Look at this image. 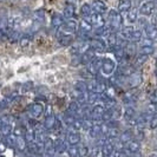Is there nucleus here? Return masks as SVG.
<instances>
[{"label":"nucleus","instance_id":"nucleus-1","mask_svg":"<svg viewBox=\"0 0 157 157\" xmlns=\"http://www.w3.org/2000/svg\"><path fill=\"white\" fill-rule=\"evenodd\" d=\"M109 23H110V27L113 32L119 31L122 29V25H123V19L121 13H118L116 10H110L109 12Z\"/></svg>","mask_w":157,"mask_h":157},{"label":"nucleus","instance_id":"nucleus-2","mask_svg":"<svg viewBox=\"0 0 157 157\" xmlns=\"http://www.w3.org/2000/svg\"><path fill=\"white\" fill-rule=\"evenodd\" d=\"M142 82H143L142 73L136 70H135L134 72H131V73L125 78V84L130 87V89H137V87L142 84Z\"/></svg>","mask_w":157,"mask_h":157},{"label":"nucleus","instance_id":"nucleus-3","mask_svg":"<svg viewBox=\"0 0 157 157\" xmlns=\"http://www.w3.org/2000/svg\"><path fill=\"white\" fill-rule=\"evenodd\" d=\"M78 30H79V37H80V40H89L90 39V36H91V32H92V26L91 24L89 23L87 20L83 19L82 23L79 24L78 26Z\"/></svg>","mask_w":157,"mask_h":157},{"label":"nucleus","instance_id":"nucleus-4","mask_svg":"<svg viewBox=\"0 0 157 157\" xmlns=\"http://www.w3.org/2000/svg\"><path fill=\"white\" fill-rule=\"evenodd\" d=\"M155 11V1L154 0H145L142 2L137 12L143 17H150Z\"/></svg>","mask_w":157,"mask_h":157},{"label":"nucleus","instance_id":"nucleus-5","mask_svg":"<svg viewBox=\"0 0 157 157\" xmlns=\"http://www.w3.org/2000/svg\"><path fill=\"white\" fill-rule=\"evenodd\" d=\"M116 70V63L110 59V58H104L102 59V65H101V71L104 76H111Z\"/></svg>","mask_w":157,"mask_h":157},{"label":"nucleus","instance_id":"nucleus-6","mask_svg":"<svg viewBox=\"0 0 157 157\" xmlns=\"http://www.w3.org/2000/svg\"><path fill=\"white\" fill-rule=\"evenodd\" d=\"M87 48H90L87 41L79 40V41H76V43H72V46H71V55L79 56V55H82L83 52H85Z\"/></svg>","mask_w":157,"mask_h":157},{"label":"nucleus","instance_id":"nucleus-7","mask_svg":"<svg viewBox=\"0 0 157 157\" xmlns=\"http://www.w3.org/2000/svg\"><path fill=\"white\" fill-rule=\"evenodd\" d=\"M89 23L91 24L92 29H98V27H104L105 24H106V20L105 18L99 14V13H92L91 16L89 17Z\"/></svg>","mask_w":157,"mask_h":157},{"label":"nucleus","instance_id":"nucleus-8","mask_svg":"<svg viewBox=\"0 0 157 157\" xmlns=\"http://www.w3.org/2000/svg\"><path fill=\"white\" fill-rule=\"evenodd\" d=\"M60 27H62V31L64 33L73 34V33H76V32L78 31V23L75 19H67Z\"/></svg>","mask_w":157,"mask_h":157},{"label":"nucleus","instance_id":"nucleus-9","mask_svg":"<svg viewBox=\"0 0 157 157\" xmlns=\"http://www.w3.org/2000/svg\"><path fill=\"white\" fill-rule=\"evenodd\" d=\"M87 44H89V47L91 50H94V52H104V50L106 47L103 39L101 38H90L87 40Z\"/></svg>","mask_w":157,"mask_h":157},{"label":"nucleus","instance_id":"nucleus-10","mask_svg":"<svg viewBox=\"0 0 157 157\" xmlns=\"http://www.w3.org/2000/svg\"><path fill=\"white\" fill-rule=\"evenodd\" d=\"M140 150H141V143L138 141H136V140H131V141H129L124 145L123 151H124V154L128 156V155L134 154V152H140Z\"/></svg>","mask_w":157,"mask_h":157},{"label":"nucleus","instance_id":"nucleus-11","mask_svg":"<svg viewBox=\"0 0 157 157\" xmlns=\"http://www.w3.org/2000/svg\"><path fill=\"white\" fill-rule=\"evenodd\" d=\"M104 111H105V108L103 106L102 104H96V105H94V108L90 110V118L94 122H98V121L102 119Z\"/></svg>","mask_w":157,"mask_h":157},{"label":"nucleus","instance_id":"nucleus-12","mask_svg":"<svg viewBox=\"0 0 157 157\" xmlns=\"http://www.w3.org/2000/svg\"><path fill=\"white\" fill-rule=\"evenodd\" d=\"M138 96L140 92H137L136 89H130V91H128L123 94V103H125L126 105H130V104H134L137 99H138Z\"/></svg>","mask_w":157,"mask_h":157},{"label":"nucleus","instance_id":"nucleus-13","mask_svg":"<svg viewBox=\"0 0 157 157\" xmlns=\"http://www.w3.org/2000/svg\"><path fill=\"white\" fill-rule=\"evenodd\" d=\"M96 58V52L91 48H87L85 52H83L82 55H79V60L80 65H87Z\"/></svg>","mask_w":157,"mask_h":157},{"label":"nucleus","instance_id":"nucleus-14","mask_svg":"<svg viewBox=\"0 0 157 157\" xmlns=\"http://www.w3.org/2000/svg\"><path fill=\"white\" fill-rule=\"evenodd\" d=\"M101 65H102V59H99V58L96 57L91 63L86 65V70L90 72V75L92 77H94V76H97L98 71L101 70Z\"/></svg>","mask_w":157,"mask_h":157},{"label":"nucleus","instance_id":"nucleus-15","mask_svg":"<svg viewBox=\"0 0 157 157\" xmlns=\"http://www.w3.org/2000/svg\"><path fill=\"white\" fill-rule=\"evenodd\" d=\"M91 6V10L94 13H99V14H103L104 12L108 11V6L106 4L102 1V0H94L92 4L90 5Z\"/></svg>","mask_w":157,"mask_h":157},{"label":"nucleus","instance_id":"nucleus-16","mask_svg":"<svg viewBox=\"0 0 157 157\" xmlns=\"http://www.w3.org/2000/svg\"><path fill=\"white\" fill-rule=\"evenodd\" d=\"M29 112L31 113L32 118H38L43 115L44 112V105L40 104V103H33L31 106H30V110Z\"/></svg>","mask_w":157,"mask_h":157},{"label":"nucleus","instance_id":"nucleus-17","mask_svg":"<svg viewBox=\"0 0 157 157\" xmlns=\"http://www.w3.org/2000/svg\"><path fill=\"white\" fill-rule=\"evenodd\" d=\"M108 125H109V129H108V131H106V138L108 140H112V141H115V140H118V137H119V135H121V130L118 129L116 125H111L108 123Z\"/></svg>","mask_w":157,"mask_h":157},{"label":"nucleus","instance_id":"nucleus-18","mask_svg":"<svg viewBox=\"0 0 157 157\" xmlns=\"http://www.w3.org/2000/svg\"><path fill=\"white\" fill-rule=\"evenodd\" d=\"M58 41H59V44L62 46H71V44L73 43V37H72V34L62 32L58 36Z\"/></svg>","mask_w":157,"mask_h":157},{"label":"nucleus","instance_id":"nucleus-19","mask_svg":"<svg viewBox=\"0 0 157 157\" xmlns=\"http://www.w3.org/2000/svg\"><path fill=\"white\" fill-rule=\"evenodd\" d=\"M66 141H67V143L70 145H77L79 142H80V134H79L78 131L72 130L66 136Z\"/></svg>","mask_w":157,"mask_h":157},{"label":"nucleus","instance_id":"nucleus-20","mask_svg":"<svg viewBox=\"0 0 157 157\" xmlns=\"http://www.w3.org/2000/svg\"><path fill=\"white\" fill-rule=\"evenodd\" d=\"M75 12H76V8H75V5L71 4V2H67L64 7L63 11V17L65 19H72L73 16H75Z\"/></svg>","mask_w":157,"mask_h":157},{"label":"nucleus","instance_id":"nucleus-21","mask_svg":"<svg viewBox=\"0 0 157 157\" xmlns=\"http://www.w3.org/2000/svg\"><path fill=\"white\" fill-rule=\"evenodd\" d=\"M101 124H102V123H99V121H98L97 123H94L92 128L89 130V135H90V137H92V138H98V137L103 136L102 130H101Z\"/></svg>","mask_w":157,"mask_h":157},{"label":"nucleus","instance_id":"nucleus-22","mask_svg":"<svg viewBox=\"0 0 157 157\" xmlns=\"http://www.w3.org/2000/svg\"><path fill=\"white\" fill-rule=\"evenodd\" d=\"M131 0H121L118 2L117 6V12L118 13H126L128 11H130L131 8Z\"/></svg>","mask_w":157,"mask_h":157},{"label":"nucleus","instance_id":"nucleus-23","mask_svg":"<svg viewBox=\"0 0 157 157\" xmlns=\"http://www.w3.org/2000/svg\"><path fill=\"white\" fill-rule=\"evenodd\" d=\"M56 123H57V118L53 115H50V116H46L45 117V121L43 123V126L45 128V130H52L55 129Z\"/></svg>","mask_w":157,"mask_h":157},{"label":"nucleus","instance_id":"nucleus-24","mask_svg":"<svg viewBox=\"0 0 157 157\" xmlns=\"http://www.w3.org/2000/svg\"><path fill=\"white\" fill-rule=\"evenodd\" d=\"M148 56H144V55H137L136 56V58H135V60H134V64H132V67H134L135 70L136 69H138V67H141L142 65H144L145 64V62L148 60Z\"/></svg>","mask_w":157,"mask_h":157},{"label":"nucleus","instance_id":"nucleus-25","mask_svg":"<svg viewBox=\"0 0 157 157\" xmlns=\"http://www.w3.org/2000/svg\"><path fill=\"white\" fill-rule=\"evenodd\" d=\"M33 20L36 23H39V24H43L45 21V11H44V8H38V10L34 11V13H33Z\"/></svg>","mask_w":157,"mask_h":157},{"label":"nucleus","instance_id":"nucleus-26","mask_svg":"<svg viewBox=\"0 0 157 157\" xmlns=\"http://www.w3.org/2000/svg\"><path fill=\"white\" fill-rule=\"evenodd\" d=\"M123 116H124L126 122H129V121L134 119V118L136 117V110H135L134 106L128 105V106L125 108V110H124V112H123Z\"/></svg>","mask_w":157,"mask_h":157},{"label":"nucleus","instance_id":"nucleus-27","mask_svg":"<svg viewBox=\"0 0 157 157\" xmlns=\"http://www.w3.org/2000/svg\"><path fill=\"white\" fill-rule=\"evenodd\" d=\"M118 140H119V142H121V143H123V144L125 145V144L129 141L134 140V134H132L131 131H129V130H126V131H123V132H121L119 137H118Z\"/></svg>","mask_w":157,"mask_h":157},{"label":"nucleus","instance_id":"nucleus-28","mask_svg":"<svg viewBox=\"0 0 157 157\" xmlns=\"http://www.w3.org/2000/svg\"><path fill=\"white\" fill-rule=\"evenodd\" d=\"M51 24H52V26H53V27H56V29L60 27V26L64 24V17L60 16V14H58V13H56V14H53V16H52Z\"/></svg>","mask_w":157,"mask_h":157},{"label":"nucleus","instance_id":"nucleus-29","mask_svg":"<svg viewBox=\"0 0 157 157\" xmlns=\"http://www.w3.org/2000/svg\"><path fill=\"white\" fill-rule=\"evenodd\" d=\"M144 32H145V38H150V39H154L155 40V38H156V34H157V31L156 29L154 27V26H151V25H147L145 27H144Z\"/></svg>","mask_w":157,"mask_h":157},{"label":"nucleus","instance_id":"nucleus-30","mask_svg":"<svg viewBox=\"0 0 157 157\" xmlns=\"http://www.w3.org/2000/svg\"><path fill=\"white\" fill-rule=\"evenodd\" d=\"M137 18H138V12L136 8H130V11L126 12V20L129 23H136L137 21Z\"/></svg>","mask_w":157,"mask_h":157},{"label":"nucleus","instance_id":"nucleus-31","mask_svg":"<svg viewBox=\"0 0 157 157\" xmlns=\"http://www.w3.org/2000/svg\"><path fill=\"white\" fill-rule=\"evenodd\" d=\"M12 130H13V126L11 123H7V124H1L0 125V135L2 137H6L8 135L12 134Z\"/></svg>","mask_w":157,"mask_h":157},{"label":"nucleus","instance_id":"nucleus-32","mask_svg":"<svg viewBox=\"0 0 157 157\" xmlns=\"http://www.w3.org/2000/svg\"><path fill=\"white\" fill-rule=\"evenodd\" d=\"M17 149L19 150V151H26V148H27V142L25 141V138H24L23 136L21 137H17L16 140V147Z\"/></svg>","mask_w":157,"mask_h":157},{"label":"nucleus","instance_id":"nucleus-33","mask_svg":"<svg viewBox=\"0 0 157 157\" xmlns=\"http://www.w3.org/2000/svg\"><path fill=\"white\" fill-rule=\"evenodd\" d=\"M23 137L25 138V141L27 142V143H33V142L36 141V134H34V130L29 128L27 130H25Z\"/></svg>","mask_w":157,"mask_h":157},{"label":"nucleus","instance_id":"nucleus-34","mask_svg":"<svg viewBox=\"0 0 157 157\" xmlns=\"http://www.w3.org/2000/svg\"><path fill=\"white\" fill-rule=\"evenodd\" d=\"M111 110H112V121H117V119H119V118L123 116L122 106L118 105V104H116Z\"/></svg>","mask_w":157,"mask_h":157},{"label":"nucleus","instance_id":"nucleus-35","mask_svg":"<svg viewBox=\"0 0 157 157\" xmlns=\"http://www.w3.org/2000/svg\"><path fill=\"white\" fill-rule=\"evenodd\" d=\"M31 34H29V33H26V34H23L20 38H19V44H20V46L21 47H27L30 46V44H31Z\"/></svg>","mask_w":157,"mask_h":157},{"label":"nucleus","instance_id":"nucleus-36","mask_svg":"<svg viewBox=\"0 0 157 157\" xmlns=\"http://www.w3.org/2000/svg\"><path fill=\"white\" fill-rule=\"evenodd\" d=\"M98 97H99V94H94V92H86V102L85 104L86 105H94V103L98 101Z\"/></svg>","mask_w":157,"mask_h":157},{"label":"nucleus","instance_id":"nucleus-37","mask_svg":"<svg viewBox=\"0 0 157 157\" xmlns=\"http://www.w3.org/2000/svg\"><path fill=\"white\" fill-rule=\"evenodd\" d=\"M142 38H143V32L141 30H134L132 33H131V38H130V41L131 43H138V41H141Z\"/></svg>","mask_w":157,"mask_h":157},{"label":"nucleus","instance_id":"nucleus-38","mask_svg":"<svg viewBox=\"0 0 157 157\" xmlns=\"http://www.w3.org/2000/svg\"><path fill=\"white\" fill-rule=\"evenodd\" d=\"M94 123V121H92L91 118H82V129L85 131H89L92 128Z\"/></svg>","mask_w":157,"mask_h":157},{"label":"nucleus","instance_id":"nucleus-39","mask_svg":"<svg viewBox=\"0 0 157 157\" xmlns=\"http://www.w3.org/2000/svg\"><path fill=\"white\" fill-rule=\"evenodd\" d=\"M80 14L83 17H85V18H87V17H90L91 14H92V10H91V6L89 5V4H83L82 5V7H80Z\"/></svg>","mask_w":157,"mask_h":157},{"label":"nucleus","instance_id":"nucleus-40","mask_svg":"<svg viewBox=\"0 0 157 157\" xmlns=\"http://www.w3.org/2000/svg\"><path fill=\"white\" fill-rule=\"evenodd\" d=\"M67 154L70 157H79V148L77 145H70L67 149Z\"/></svg>","mask_w":157,"mask_h":157},{"label":"nucleus","instance_id":"nucleus-41","mask_svg":"<svg viewBox=\"0 0 157 157\" xmlns=\"http://www.w3.org/2000/svg\"><path fill=\"white\" fill-rule=\"evenodd\" d=\"M90 152H91V156L92 157H105L104 154H103L102 147H99V145H96L94 148H92Z\"/></svg>","mask_w":157,"mask_h":157},{"label":"nucleus","instance_id":"nucleus-42","mask_svg":"<svg viewBox=\"0 0 157 157\" xmlns=\"http://www.w3.org/2000/svg\"><path fill=\"white\" fill-rule=\"evenodd\" d=\"M5 138V144L7 145V147H12V148H14L16 147V140L17 137H14L13 135H8V136H6V137H4Z\"/></svg>","mask_w":157,"mask_h":157},{"label":"nucleus","instance_id":"nucleus-43","mask_svg":"<svg viewBox=\"0 0 157 157\" xmlns=\"http://www.w3.org/2000/svg\"><path fill=\"white\" fill-rule=\"evenodd\" d=\"M154 52H155V47L154 46H142L141 51H140V53H141V55L148 56V57L152 55Z\"/></svg>","mask_w":157,"mask_h":157},{"label":"nucleus","instance_id":"nucleus-44","mask_svg":"<svg viewBox=\"0 0 157 157\" xmlns=\"http://www.w3.org/2000/svg\"><path fill=\"white\" fill-rule=\"evenodd\" d=\"M76 118L77 117H76L73 113L69 112V113H66V115L64 116V123H65L67 126H71V124L75 122V119H76Z\"/></svg>","mask_w":157,"mask_h":157},{"label":"nucleus","instance_id":"nucleus-45","mask_svg":"<svg viewBox=\"0 0 157 157\" xmlns=\"http://www.w3.org/2000/svg\"><path fill=\"white\" fill-rule=\"evenodd\" d=\"M8 40L11 41V43H17V41H19V38H20V33L18 31H12L10 34L7 36Z\"/></svg>","mask_w":157,"mask_h":157},{"label":"nucleus","instance_id":"nucleus-46","mask_svg":"<svg viewBox=\"0 0 157 157\" xmlns=\"http://www.w3.org/2000/svg\"><path fill=\"white\" fill-rule=\"evenodd\" d=\"M33 87H34L33 82H27V83H25L23 86H21V94H27L29 91H31Z\"/></svg>","mask_w":157,"mask_h":157},{"label":"nucleus","instance_id":"nucleus-47","mask_svg":"<svg viewBox=\"0 0 157 157\" xmlns=\"http://www.w3.org/2000/svg\"><path fill=\"white\" fill-rule=\"evenodd\" d=\"M148 116H156V104H151L147 106V112H145Z\"/></svg>","mask_w":157,"mask_h":157},{"label":"nucleus","instance_id":"nucleus-48","mask_svg":"<svg viewBox=\"0 0 157 157\" xmlns=\"http://www.w3.org/2000/svg\"><path fill=\"white\" fill-rule=\"evenodd\" d=\"M24 129L21 128V126H17V128H14L13 130H12V135L14 136V137H21V136H24Z\"/></svg>","mask_w":157,"mask_h":157},{"label":"nucleus","instance_id":"nucleus-49","mask_svg":"<svg viewBox=\"0 0 157 157\" xmlns=\"http://www.w3.org/2000/svg\"><path fill=\"white\" fill-rule=\"evenodd\" d=\"M142 46H154L155 40L150 39V38H142Z\"/></svg>","mask_w":157,"mask_h":157},{"label":"nucleus","instance_id":"nucleus-50","mask_svg":"<svg viewBox=\"0 0 157 157\" xmlns=\"http://www.w3.org/2000/svg\"><path fill=\"white\" fill-rule=\"evenodd\" d=\"M148 125H149V128L151 129V130H155V129H156V126H157V117L156 116H152V117L150 118Z\"/></svg>","mask_w":157,"mask_h":157},{"label":"nucleus","instance_id":"nucleus-51","mask_svg":"<svg viewBox=\"0 0 157 157\" xmlns=\"http://www.w3.org/2000/svg\"><path fill=\"white\" fill-rule=\"evenodd\" d=\"M149 101H150V103H151V104H156V103H157V94H156V91H155V90H154V91L150 94Z\"/></svg>","mask_w":157,"mask_h":157},{"label":"nucleus","instance_id":"nucleus-52","mask_svg":"<svg viewBox=\"0 0 157 157\" xmlns=\"http://www.w3.org/2000/svg\"><path fill=\"white\" fill-rule=\"evenodd\" d=\"M87 154H90V150L87 147H83L79 149V156H86Z\"/></svg>","mask_w":157,"mask_h":157},{"label":"nucleus","instance_id":"nucleus-53","mask_svg":"<svg viewBox=\"0 0 157 157\" xmlns=\"http://www.w3.org/2000/svg\"><path fill=\"white\" fill-rule=\"evenodd\" d=\"M137 20H138V23H140L138 27H143V29H144V27H145V26H147V25L149 24V23H148V20H147L145 18H142V19L137 18Z\"/></svg>","mask_w":157,"mask_h":157},{"label":"nucleus","instance_id":"nucleus-54","mask_svg":"<svg viewBox=\"0 0 157 157\" xmlns=\"http://www.w3.org/2000/svg\"><path fill=\"white\" fill-rule=\"evenodd\" d=\"M6 144H5V142L4 141H0V152H4L5 150H6Z\"/></svg>","mask_w":157,"mask_h":157},{"label":"nucleus","instance_id":"nucleus-55","mask_svg":"<svg viewBox=\"0 0 157 157\" xmlns=\"http://www.w3.org/2000/svg\"><path fill=\"white\" fill-rule=\"evenodd\" d=\"M126 157H142V155L140 152H134V154H130V155H128Z\"/></svg>","mask_w":157,"mask_h":157},{"label":"nucleus","instance_id":"nucleus-56","mask_svg":"<svg viewBox=\"0 0 157 157\" xmlns=\"http://www.w3.org/2000/svg\"><path fill=\"white\" fill-rule=\"evenodd\" d=\"M29 157H43V156L39 155V154H30V156Z\"/></svg>","mask_w":157,"mask_h":157},{"label":"nucleus","instance_id":"nucleus-57","mask_svg":"<svg viewBox=\"0 0 157 157\" xmlns=\"http://www.w3.org/2000/svg\"><path fill=\"white\" fill-rule=\"evenodd\" d=\"M149 157H157V154L156 152H151V154L149 155Z\"/></svg>","mask_w":157,"mask_h":157},{"label":"nucleus","instance_id":"nucleus-58","mask_svg":"<svg viewBox=\"0 0 157 157\" xmlns=\"http://www.w3.org/2000/svg\"><path fill=\"white\" fill-rule=\"evenodd\" d=\"M0 157H5V156H2V155H0Z\"/></svg>","mask_w":157,"mask_h":157},{"label":"nucleus","instance_id":"nucleus-59","mask_svg":"<svg viewBox=\"0 0 157 157\" xmlns=\"http://www.w3.org/2000/svg\"><path fill=\"white\" fill-rule=\"evenodd\" d=\"M0 89H1V84H0Z\"/></svg>","mask_w":157,"mask_h":157}]
</instances>
